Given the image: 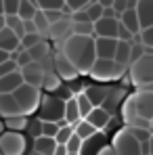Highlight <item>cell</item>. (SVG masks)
<instances>
[{
  "mask_svg": "<svg viewBox=\"0 0 153 155\" xmlns=\"http://www.w3.org/2000/svg\"><path fill=\"white\" fill-rule=\"evenodd\" d=\"M61 54L78 69V74H90L95 61H97V52H95V38L88 36H69L61 46Z\"/></svg>",
  "mask_w": 153,
  "mask_h": 155,
  "instance_id": "obj_1",
  "label": "cell"
},
{
  "mask_svg": "<svg viewBox=\"0 0 153 155\" xmlns=\"http://www.w3.org/2000/svg\"><path fill=\"white\" fill-rule=\"evenodd\" d=\"M128 76L130 82L136 84L138 88L153 86V51H147L138 61H134L128 67Z\"/></svg>",
  "mask_w": 153,
  "mask_h": 155,
  "instance_id": "obj_2",
  "label": "cell"
},
{
  "mask_svg": "<svg viewBox=\"0 0 153 155\" xmlns=\"http://www.w3.org/2000/svg\"><path fill=\"white\" fill-rule=\"evenodd\" d=\"M38 120L52 122V124L65 122V103L61 99H57L55 94H42V101L38 107Z\"/></svg>",
  "mask_w": 153,
  "mask_h": 155,
  "instance_id": "obj_3",
  "label": "cell"
},
{
  "mask_svg": "<svg viewBox=\"0 0 153 155\" xmlns=\"http://www.w3.org/2000/svg\"><path fill=\"white\" fill-rule=\"evenodd\" d=\"M13 97H15V101H17V105H19L21 115H25V117L29 115V113L38 111L40 101H42L40 88H34V86H27V84H21V86L13 92Z\"/></svg>",
  "mask_w": 153,
  "mask_h": 155,
  "instance_id": "obj_4",
  "label": "cell"
},
{
  "mask_svg": "<svg viewBox=\"0 0 153 155\" xmlns=\"http://www.w3.org/2000/svg\"><path fill=\"white\" fill-rule=\"evenodd\" d=\"M128 69L118 65L115 61H105V59H97L92 69H90V76L95 80H101V82H109V80H120V78L126 74Z\"/></svg>",
  "mask_w": 153,
  "mask_h": 155,
  "instance_id": "obj_5",
  "label": "cell"
},
{
  "mask_svg": "<svg viewBox=\"0 0 153 155\" xmlns=\"http://www.w3.org/2000/svg\"><path fill=\"white\" fill-rule=\"evenodd\" d=\"M111 147H113V151L118 155H141V145H138V140L132 136L130 128L118 130L115 136H113Z\"/></svg>",
  "mask_w": 153,
  "mask_h": 155,
  "instance_id": "obj_6",
  "label": "cell"
},
{
  "mask_svg": "<svg viewBox=\"0 0 153 155\" xmlns=\"http://www.w3.org/2000/svg\"><path fill=\"white\" fill-rule=\"evenodd\" d=\"M0 153L2 155H25L27 138L19 132H4L0 136Z\"/></svg>",
  "mask_w": 153,
  "mask_h": 155,
  "instance_id": "obj_7",
  "label": "cell"
},
{
  "mask_svg": "<svg viewBox=\"0 0 153 155\" xmlns=\"http://www.w3.org/2000/svg\"><path fill=\"white\" fill-rule=\"evenodd\" d=\"M134 103H136V111L143 120H153V86H145L138 88L134 94Z\"/></svg>",
  "mask_w": 153,
  "mask_h": 155,
  "instance_id": "obj_8",
  "label": "cell"
},
{
  "mask_svg": "<svg viewBox=\"0 0 153 155\" xmlns=\"http://www.w3.org/2000/svg\"><path fill=\"white\" fill-rule=\"evenodd\" d=\"M126 99H128V88H124V86H111L107 97H105V101H103V105H101V109H105L113 117L122 109V105H124Z\"/></svg>",
  "mask_w": 153,
  "mask_h": 155,
  "instance_id": "obj_9",
  "label": "cell"
},
{
  "mask_svg": "<svg viewBox=\"0 0 153 155\" xmlns=\"http://www.w3.org/2000/svg\"><path fill=\"white\" fill-rule=\"evenodd\" d=\"M52 71L61 78V80H65V82H72V80L78 78V69L61 54V52H57V54L52 57Z\"/></svg>",
  "mask_w": 153,
  "mask_h": 155,
  "instance_id": "obj_10",
  "label": "cell"
},
{
  "mask_svg": "<svg viewBox=\"0 0 153 155\" xmlns=\"http://www.w3.org/2000/svg\"><path fill=\"white\" fill-rule=\"evenodd\" d=\"M19 74L23 78V84L34 86V88H42V80H44V74H46V71L42 69L40 63H34V61H32L23 69H19Z\"/></svg>",
  "mask_w": 153,
  "mask_h": 155,
  "instance_id": "obj_11",
  "label": "cell"
},
{
  "mask_svg": "<svg viewBox=\"0 0 153 155\" xmlns=\"http://www.w3.org/2000/svg\"><path fill=\"white\" fill-rule=\"evenodd\" d=\"M72 25H74V21H72V17H63L61 21H57V23H52L51 27H48V38L51 40H57L59 42V46L72 36Z\"/></svg>",
  "mask_w": 153,
  "mask_h": 155,
  "instance_id": "obj_12",
  "label": "cell"
},
{
  "mask_svg": "<svg viewBox=\"0 0 153 155\" xmlns=\"http://www.w3.org/2000/svg\"><path fill=\"white\" fill-rule=\"evenodd\" d=\"M115 48H118V40H113V38H95V52H97V59L113 61Z\"/></svg>",
  "mask_w": 153,
  "mask_h": 155,
  "instance_id": "obj_13",
  "label": "cell"
},
{
  "mask_svg": "<svg viewBox=\"0 0 153 155\" xmlns=\"http://www.w3.org/2000/svg\"><path fill=\"white\" fill-rule=\"evenodd\" d=\"M120 19H99L95 23V38H113L118 40Z\"/></svg>",
  "mask_w": 153,
  "mask_h": 155,
  "instance_id": "obj_14",
  "label": "cell"
},
{
  "mask_svg": "<svg viewBox=\"0 0 153 155\" xmlns=\"http://www.w3.org/2000/svg\"><path fill=\"white\" fill-rule=\"evenodd\" d=\"M134 11H136L141 29L153 27V0H141V2H136Z\"/></svg>",
  "mask_w": 153,
  "mask_h": 155,
  "instance_id": "obj_15",
  "label": "cell"
},
{
  "mask_svg": "<svg viewBox=\"0 0 153 155\" xmlns=\"http://www.w3.org/2000/svg\"><path fill=\"white\" fill-rule=\"evenodd\" d=\"M103 147H107V136L103 132H97L95 136H90L88 140L82 143V149H80V155H99Z\"/></svg>",
  "mask_w": 153,
  "mask_h": 155,
  "instance_id": "obj_16",
  "label": "cell"
},
{
  "mask_svg": "<svg viewBox=\"0 0 153 155\" xmlns=\"http://www.w3.org/2000/svg\"><path fill=\"white\" fill-rule=\"evenodd\" d=\"M86 122H88L92 128L97 130V132H101V130H105L107 126H109V122H111V115H109L105 109H101V107H95V109L88 113Z\"/></svg>",
  "mask_w": 153,
  "mask_h": 155,
  "instance_id": "obj_17",
  "label": "cell"
},
{
  "mask_svg": "<svg viewBox=\"0 0 153 155\" xmlns=\"http://www.w3.org/2000/svg\"><path fill=\"white\" fill-rule=\"evenodd\" d=\"M107 92H109V86H97V84H90V86L84 88V94H86V99L90 101L92 107H101L103 101H105V97H107Z\"/></svg>",
  "mask_w": 153,
  "mask_h": 155,
  "instance_id": "obj_18",
  "label": "cell"
},
{
  "mask_svg": "<svg viewBox=\"0 0 153 155\" xmlns=\"http://www.w3.org/2000/svg\"><path fill=\"white\" fill-rule=\"evenodd\" d=\"M19 44H21V40H19L11 29H6V27H2V29H0V51L13 54V52L19 48Z\"/></svg>",
  "mask_w": 153,
  "mask_h": 155,
  "instance_id": "obj_19",
  "label": "cell"
},
{
  "mask_svg": "<svg viewBox=\"0 0 153 155\" xmlns=\"http://www.w3.org/2000/svg\"><path fill=\"white\" fill-rule=\"evenodd\" d=\"M21 84H23V78L19 71H13L8 76L0 78V94H13Z\"/></svg>",
  "mask_w": 153,
  "mask_h": 155,
  "instance_id": "obj_20",
  "label": "cell"
},
{
  "mask_svg": "<svg viewBox=\"0 0 153 155\" xmlns=\"http://www.w3.org/2000/svg\"><path fill=\"white\" fill-rule=\"evenodd\" d=\"M0 115H4V120H6V117L21 115L19 105H17V101H15L13 94H0Z\"/></svg>",
  "mask_w": 153,
  "mask_h": 155,
  "instance_id": "obj_21",
  "label": "cell"
},
{
  "mask_svg": "<svg viewBox=\"0 0 153 155\" xmlns=\"http://www.w3.org/2000/svg\"><path fill=\"white\" fill-rule=\"evenodd\" d=\"M120 111H122L124 122L128 124L126 128H130V126H132V124L141 117V115H138V111H136V103H134V97H132V94H130L126 101H124V105H122V109H120Z\"/></svg>",
  "mask_w": 153,
  "mask_h": 155,
  "instance_id": "obj_22",
  "label": "cell"
},
{
  "mask_svg": "<svg viewBox=\"0 0 153 155\" xmlns=\"http://www.w3.org/2000/svg\"><path fill=\"white\" fill-rule=\"evenodd\" d=\"M120 23L126 27V29L130 31V34H132V36H138V34H141L138 17H136V11H134V8H130V11H126L124 15H120Z\"/></svg>",
  "mask_w": 153,
  "mask_h": 155,
  "instance_id": "obj_23",
  "label": "cell"
},
{
  "mask_svg": "<svg viewBox=\"0 0 153 155\" xmlns=\"http://www.w3.org/2000/svg\"><path fill=\"white\" fill-rule=\"evenodd\" d=\"M130 48H132V42H120L118 40V48H115V57L113 61L122 67H130Z\"/></svg>",
  "mask_w": 153,
  "mask_h": 155,
  "instance_id": "obj_24",
  "label": "cell"
},
{
  "mask_svg": "<svg viewBox=\"0 0 153 155\" xmlns=\"http://www.w3.org/2000/svg\"><path fill=\"white\" fill-rule=\"evenodd\" d=\"M82 122V115H80V109H78V103H76V97L74 99H69L67 103H65V124L67 126H76Z\"/></svg>",
  "mask_w": 153,
  "mask_h": 155,
  "instance_id": "obj_25",
  "label": "cell"
},
{
  "mask_svg": "<svg viewBox=\"0 0 153 155\" xmlns=\"http://www.w3.org/2000/svg\"><path fill=\"white\" fill-rule=\"evenodd\" d=\"M27 52H29V57H32V61H34V63H42L44 59H48V57H51V46H48V42H46V40H42V42H38L36 46H32Z\"/></svg>",
  "mask_w": 153,
  "mask_h": 155,
  "instance_id": "obj_26",
  "label": "cell"
},
{
  "mask_svg": "<svg viewBox=\"0 0 153 155\" xmlns=\"http://www.w3.org/2000/svg\"><path fill=\"white\" fill-rule=\"evenodd\" d=\"M57 149V140L55 138H46V136H40L34 140V151L40 155H52Z\"/></svg>",
  "mask_w": 153,
  "mask_h": 155,
  "instance_id": "obj_27",
  "label": "cell"
},
{
  "mask_svg": "<svg viewBox=\"0 0 153 155\" xmlns=\"http://www.w3.org/2000/svg\"><path fill=\"white\" fill-rule=\"evenodd\" d=\"M36 13H38V6H36L34 0H19V13H17V17L21 21H32L36 17Z\"/></svg>",
  "mask_w": 153,
  "mask_h": 155,
  "instance_id": "obj_28",
  "label": "cell"
},
{
  "mask_svg": "<svg viewBox=\"0 0 153 155\" xmlns=\"http://www.w3.org/2000/svg\"><path fill=\"white\" fill-rule=\"evenodd\" d=\"M61 86H63V80L57 76L55 71H48V74H44L42 88H40V90H46V94H55V92H57Z\"/></svg>",
  "mask_w": 153,
  "mask_h": 155,
  "instance_id": "obj_29",
  "label": "cell"
},
{
  "mask_svg": "<svg viewBox=\"0 0 153 155\" xmlns=\"http://www.w3.org/2000/svg\"><path fill=\"white\" fill-rule=\"evenodd\" d=\"M4 128H8V132H25L27 128V117L25 115H15V117H6L4 120Z\"/></svg>",
  "mask_w": 153,
  "mask_h": 155,
  "instance_id": "obj_30",
  "label": "cell"
},
{
  "mask_svg": "<svg viewBox=\"0 0 153 155\" xmlns=\"http://www.w3.org/2000/svg\"><path fill=\"white\" fill-rule=\"evenodd\" d=\"M74 134H76L78 138L84 143V140H88L90 136H95V134H97V130L92 128V126H90L86 120H82L80 124H76V126H74Z\"/></svg>",
  "mask_w": 153,
  "mask_h": 155,
  "instance_id": "obj_31",
  "label": "cell"
},
{
  "mask_svg": "<svg viewBox=\"0 0 153 155\" xmlns=\"http://www.w3.org/2000/svg\"><path fill=\"white\" fill-rule=\"evenodd\" d=\"M4 27H6V29H11V31H13V34H15V36H17L19 40H21V38L25 36V29H23V21H21V19H19L17 15H15V17H4Z\"/></svg>",
  "mask_w": 153,
  "mask_h": 155,
  "instance_id": "obj_32",
  "label": "cell"
},
{
  "mask_svg": "<svg viewBox=\"0 0 153 155\" xmlns=\"http://www.w3.org/2000/svg\"><path fill=\"white\" fill-rule=\"evenodd\" d=\"M86 15H88V19H90L92 25H95L99 19H103V4H101V0H92V2L88 4V8H86Z\"/></svg>",
  "mask_w": 153,
  "mask_h": 155,
  "instance_id": "obj_33",
  "label": "cell"
},
{
  "mask_svg": "<svg viewBox=\"0 0 153 155\" xmlns=\"http://www.w3.org/2000/svg\"><path fill=\"white\" fill-rule=\"evenodd\" d=\"M134 42L143 44L147 51H153V27L141 29V34H138V36H134Z\"/></svg>",
  "mask_w": 153,
  "mask_h": 155,
  "instance_id": "obj_34",
  "label": "cell"
},
{
  "mask_svg": "<svg viewBox=\"0 0 153 155\" xmlns=\"http://www.w3.org/2000/svg\"><path fill=\"white\" fill-rule=\"evenodd\" d=\"M36 6L38 11H63L65 6V0H36Z\"/></svg>",
  "mask_w": 153,
  "mask_h": 155,
  "instance_id": "obj_35",
  "label": "cell"
},
{
  "mask_svg": "<svg viewBox=\"0 0 153 155\" xmlns=\"http://www.w3.org/2000/svg\"><path fill=\"white\" fill-rule=\"evenodd\" d=\"M72 136H74V128L67 126L65 122H61V124H59V132H57V136H55L57 145H67V140H69Z\"/></svg>",
  "mask_w": 153,
  "mask_h": 155,
  "instance_id": "obj_36",
  "label": "cell"
},
{
  "mask_svg": "<svg viewBox=\"0 0 153 155\" xmlns=\"http://www.w3.org/2000/svg\"><path fill=\"white\" fill-rule=\"evenodd\" d=\"M25 134L32 138V140H36V138H40L42 136V122L36 117V120H27V128H25Z\"/></svg>",
  "mask_w": 153,
  "mask_h": 155,
  "instance_id": "obj_37",
  "label": "cell"
},
{
  "mask_svg": "<svg viewBox=\"0 0 153 155\" xmlns=\"http://www.w3.org/2000/svg\"><path fill=\"white\" fill-rule=\"evenodd\" d=\"M72 34H74V36L95 38V25H92V23H74V25H72Z\"/></svg>",
  "mask_w": 153,
  "mask_h": 155,
  "instance_id": "obj_38",
  "label": "cell"
},
{
  "mask_svg": "<svg viewBox=\"0 0 153 155\" xmlns=\"http://www.w3.org/2000/svg\"><path fill=\"white\" fill-rule=\"evenodd\" d=\"M88 4H90V0H65V8L69 11V15H76V13L86 11Z\"/></svg>",
  "mask_w": 153,
  "mask_h": 155,
  "instance_id": "obj_39",
  "label": "cell"
},
{
  "mask_svg": "<svg viewBox=\"0 0 153 155\" xmlns=\"http://www.w3.org/2000/svg\"><path fill=\"white\" fill-rule=\"evenodd\" d=\"M32 21H34L36 31H38L40 36H46V34H48V27H51V25H48V21H46V17H44V13H42V11H38V13H36V17H34Z\"/></svg>",
  "mask_w": 153,
  "mask_h": 155,
  "instance_id": "obj_40",
  "label": "cell"
},
{
  "mask_svg": "<svg viewBox=\"0 0 153 155\" xmlns=\"http://www.w3.org/2000/svg\"><path fill=\"white\" fill-rule=\"evenodd\" d=\"M76 103H78V109H80V115H82V120H86V117H88V113L95 109V107L90 105V101L86 99V94H84V92L76 97Z\"/></svg>",
  "mask_w": 153,
  "mask_h": 155,
  "instance_id": "obj_41",
  "label": "cell"
},
{
  "mask_svg": "<svg viewBox=\"0 0 153 155\" xmlns=\"http://www.w3.org/2000/svg\"><path fill=\"white\" fill-rule=\"evenodd\" d=\"M111 6H113V11H115V15H118V19H120V15H124L126 11L134 8L136 2H134V0H113Z\"/></svg>",
  "mask_w": 153,
  "mask_h": 155,
  "instance_id": "obj_42",
  "label": "cell"
},
{
  "mask_svg": "<svg viewBox=\"0 0 153 155\" xmlns=\"http://www.w3.org/2000/svg\"><path fill=\"white\" fill-rule=\"evenodd\" d=\"M19 13V0H2V15L15 17Z\"/></svg>",
  "mask_w": 153,
  "mask_h": 155,
  "instance_id": "obj_43",
  "label": "cell"
},
{
  "mask_svg": "<svg viewBox=\"0 0 153 155\" xmlns=\"http://www.w3.org/2000/svg\"><path fill=\"white\" fill-rule=\"evenodd\" d=\"M38 42H42V36H40V34H25V36L21 38V48H23V51H29V48L36 46Z\"/></svg>",
  "mask_w": 153,
  "mask_h": 155,
  "instance_id": "obj_44",
  "label": "cell"
},
{
  "mask_svg": "<svg viewBox=\"0 0 153 155\" xmlns=\"http://www.w3.org/2000/svg\"><path fill=\"white\" fill-rule=\"evenodd\" d=\"M130 132H132V136L138 140V145H141V143H149L151 136H153L151 130H143V128H130Z\"/></svg>",
  "mask_w": 153,
  "mask_h": 155,
  "instance_id": "obj_45",
  "label": "cell"
},
{
  "mask_svg": "<svg viewBox=\"0 0 153 155\" xmlns=\"http://www.w3.org/2000/svg\"><path fill=\"white\" fill-rule=\"evenodd\" d=\"M147 52V48L143 46V44H138V42H132V48H130V65L134 63V61H138L143 54Z\"/></svg>",
  "mask_w": 153,
  "mask_h": 155,
  "instance_id": "obj_46",
  "label": "cell"
},
{
  "mask_svg": "<svg viewBox=\"0 0 153 155\" xmlns=\"http://www.w3.org/2000/svg\"><path fill=\"white\" fill-rule=\"evenodd\" d=\"M65 149H67V153H72V155H80V149H82V140L78 138L76 134H74V136L67 140Z\"/></svg>",
  "mask_w": 153,
  "mask_h": 155,
  "instance_id": "obj_47",
  "label": "cell"
},
{
  "mask_svg": "<svg viewBox=\"0 0 153 155\" xmlns=\"http://www.w3.org/2000/svg\"><path fill=\"white\" fill-rule=\"evenodd\" d=\"M59 132V124H52V122H42V136L46 138H55Z\"/></svg>",
  "mask_w": 153,
  "mask_h": 155,
  "instance_id": "obj_48",
  "label": "cell"
},
{
  "mask_svg": "<svg viewBox=\"0 0 153 155\" xmlns=\"http://www.w3.org/2000/svg\"><path fill=\"white\" fill-rule=\"evenodd\" d=\"M13 71H19V67H17V63L15 61H6V63H2L0 65V78H4V76H8V74H13Z\"/></svg>",
  "mask_w": 153,
  "mask_h": 155,
  "instance_id": "obj_49",
  "label": "cell"
},
{
  "mask_svg": "<svg viewBox=\"0 0 153 155\" xmlns=\"http://www.w3.org/2000/svg\"><path fill=\"white\" fill-rule=\"evenodd\" d=\"M55 97H57V99H61L63 103H67L69 99H74V92H72V90L67 88V84H63V86H61V88H59V90L55 92Z\"/></svg>",
  "mask_w": 153,
  "mask_h": 155,
  "instance_id": "obj_50",
  "label": "cell"
},
{
  "mask_svg": "<svg viewBox=\"0 0 153 155\" xmlns=\"http://www.w3.org/2000/svg\"><path fill=\"white\" fill-rule=\"evenodd\" d=\"M130 128H143V130H151V122H149V120H143V117H138V120H136V122H134V124H132ZM151 132H153V130H151Z\"/></svg>",
  "mask_w": 153,
  "mask_h": 155,
  "instance_id": "obj_51",
  "label": "cell"
},
{
  "mask_svg": "<svg viewBox=\"0 0 153 155\" xmlns=\"http://www.w3.org/2000/svg\"><path fill=\"white\" fill-rule=\"evenodd\" d=\"M23 29H25V34H38V31H36V25H34V21H23Z\"/></svg>",
  "mask_w": 153,
  "mask_h": 155,
  "instance_id": "obj_52",
  "label": "cell"
},
{
  "mask_svg": "<svg viewBox=\"0 0 153 155\" xmlns=\"http://www.w3.org/2000/svg\"><path fill=\"white\" fill-rule=\"evenodd\" d=\"M99 155H118V153L113 151V147H111V145H107V147H103L101 151H99Z\"/></svg>",
  "mask_w": 153,
  "mask_h": 155,
  "instance_id": "obj_53",
  "label": "cell"
},
{
  "mask_svg": "<svg viewBox=\"0 0 153 155\" xmlns=\"http://www.w3.org/2000/svg\"><path fill=\"white\" fill-rule=\"evenodd\" d=\"M52 155H69V153H67L65 145H57V149H55V153H52Z\"/></svg>",
  "mask_w": 153,
  "mask_h": 155,
  "instance_id": "obj_54",
  "label": "cell"
},
{
  "mask_svg": "<svg viewBox=\"0 0 153 155\" xmlns=\"http://www.w3.org/2000/svg\"><path fill=\"white\" fill-rule=\"evenodd\" d=\"M4 132H6V130H4V122H0V136H2Z\"/></svg>",
  "mask_w": 153,
  "mask_h": 155,
  "instance_id": "obj_55",
  "label": "cell"
},
{
  "mask_svg": "<svg viewBox=\"0 0 153 155\" xmlns=\"http://www.w3.org/2000/svg\"><path fill=\"white\" fill-rule=\"evenodd\" d=\"M149 149H151V155H153V136H151V140H149Z\"/></svg>",
  "mask_w": 153,
  "mask_h": 155,
  "instance_id": "obj_56",
  "label": "cell"
},
{
  "mask_svg": "<svg viewBox=\"0 0 153 155\" xmlns=\"http://www.w3.org/2000/svg\"><path fill=\"white\" fill-rule=\"evenodd\" d=\"M4 27V17H0V29Z\"/></svg>",
  "mask_w": 153,
  "mask_h": 155,
  "instance_id": "obj_57",
  "label": "cell"
},
{
  "mask_svg": "<svg viewBox=\"0 0 153 155\" xmlns=\"http://www.w3.org/2000/svg\"><path fill=\"white\" fill-rule=\"evenodd\" d=\"M25 155H40V153H36V151H27Z\"/></svg>",
  "mask_w": 153,
  "mask_h": 155,
  "instance_id": "obj_58",
  "label": "cell"
},
{
  "mask_svg": "<svg viewBox=\"0 0 153 155\" xmlns=\"http://www.w3.org/2000/svg\"><path fill=\"white\" fill-rule=\"evenodd\" d=\"M0 17H4V15H2V0H0Z\"/></svg>",
  "mask_w": 153,
  "mask_h": 155,
  "instance_id": "obj_59",
  "label": "cell"
},
{
  "mask_svg": "<svg viewBox=\"0 0 153 155\" xmlns=\"http://www.w3.org/2000/svg\"><path fill=\"white\" fill-rule=\"evenodd\" d=\"M151 130H153V120H151Z\"/></svg>",
  "mask_w": 153,
  "mask_h": 155,
  "instance_id": "obj_60",
  "label": "cell"
},
{
  "mask_svg": "<svg viewBox=\"0 0 153 155\" xmlns=\"http://www.w3.org/2000/svg\"><path fill=\"white\" fill-rule=\"evenodd\" d=\"M69 155H72V153H69Z\"/></svg>",
  "mask_w": 153,
  "mask_h": 155,
  "instance_id": "obj_61",
  "label": "cell"
},
{
  "mask_svg": "<svg viewBox=\"0 0 153 155\" xmlns=\"http://www.w3.org/2000/svg\"><path fill=\"white\" fill-rule=\"evenodd\" d=\"M0 155H2V153H0Z\"/></svg>",
  "mask_w": 153,
  "mask_h": 155,
  "instance_id": "obj_62",
  "label": "cell"
}]
</instances>
